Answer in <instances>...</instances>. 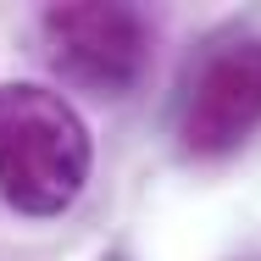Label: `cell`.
Here are the masks:
<instances>
[{
	"instance_id": "cell-1",
	"label": "cell",
	"mask_w": 261,
	"mask_h": 261,
	"mask_svg": "<svg viewBox=\"0 0 261 261\" xmlns=\"http://www.w3.org/2000/svg\"><path fill=\"white\" fill-rule=\"evenodd\" d=\"M95 139L78 106L45 84L0 89V200L22 217H61L84 195Z\"/></svg>"
},
{
	"instance_id": "cell-2",
	"label": "cell",
	"mask_w": 261,
	"mask_h": 261,
	"mask_svg": "<svg viewBox=\"0 0 261 261\" xmlns=\"http://www.w3.org/2000/svg\"><path fill=\"white\" fill-rule=\"evenodd\" d=\"M39 34L50 45V61L95 95H128L150 72V22L139 6H100V0H72V6H45Z\"/></svg>"
},
{
	"instance_id": "cell-3",
	"label": "cell",
	"mask_w": 261,
	"mask_h": 261,
	"mask_svg": "<svg viewBox=\"0 0 261 261\" xmlns=\"http://www.w3.org/2000/svg\"><path fill=\"white\" fill-rule=\"evenodd\" d=\"M261 128V39L211 50L178 111V139L189 156H228Z\"/></svg>"
},
{
	"instance_id": "cell-4",
	"label": "cell",
	"mask_w": 261,
	"mask_h": 261,
	"mask_svg": "<svg viewBox=\"0 0 261 261\" xmlns=\"http://www.w3.org/2000/svg\"><path fill=\"white\" fill-rule=\"evenodd\" d=\"M106 261H122V256H106Z\"/></svg>"
}]
</instances>
